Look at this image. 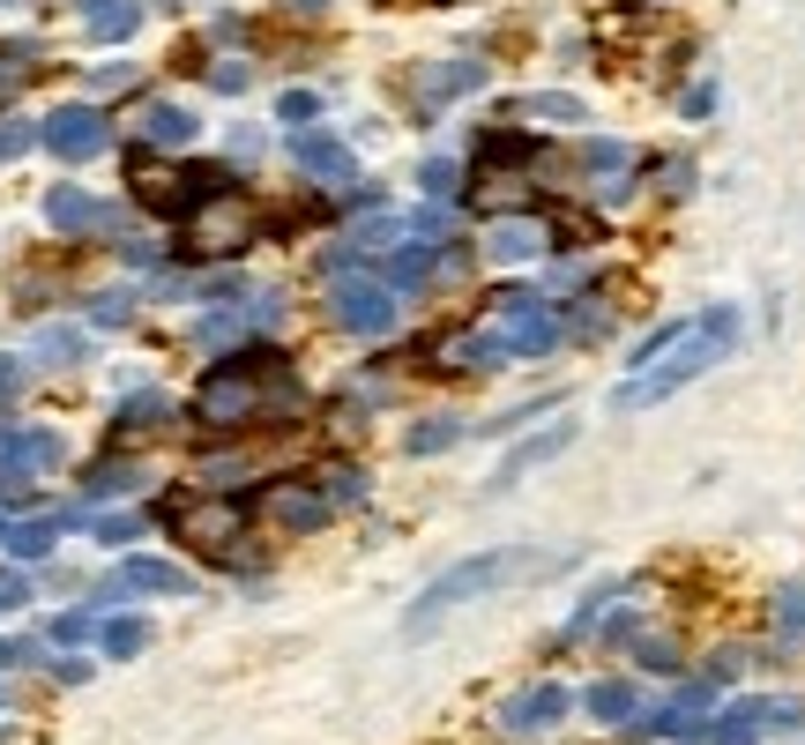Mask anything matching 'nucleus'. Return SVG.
I'll use <instances>...</instances> for the list:
<instances>
[{
  "instance_id": "f257e3e1",
  "label": "nucleus",
  "mask_w": 805,
  "mask_h": 745,
  "mask_svg": "<svg viewBox=\"0 0 805 745\" xmlns=\"http://www.w3.org/2000/svg\"><path fill=\"white\" fill-rule=\"evenodd\" d=\"M247 231H254V209L239 195H225V201H209V209L195 217L187 247H195V254H239V247H247Z\"/></svg>"
},
{
  "instance_id": "f03ea898",
  "label": "nucleus",
  "mask_w": 805,
  "mask_h": 745,
  "mask_svg": "<svg viewBox=\"0 0 805 745\" xmlns=\"http://www.w3.org/2000/svg\"><path fill=\"white\" fill-rule=\"evenodd\" d=\"M172 529L195 552H225L231 529H239V507H172Z\"/></svg>"
}]
</instances>
